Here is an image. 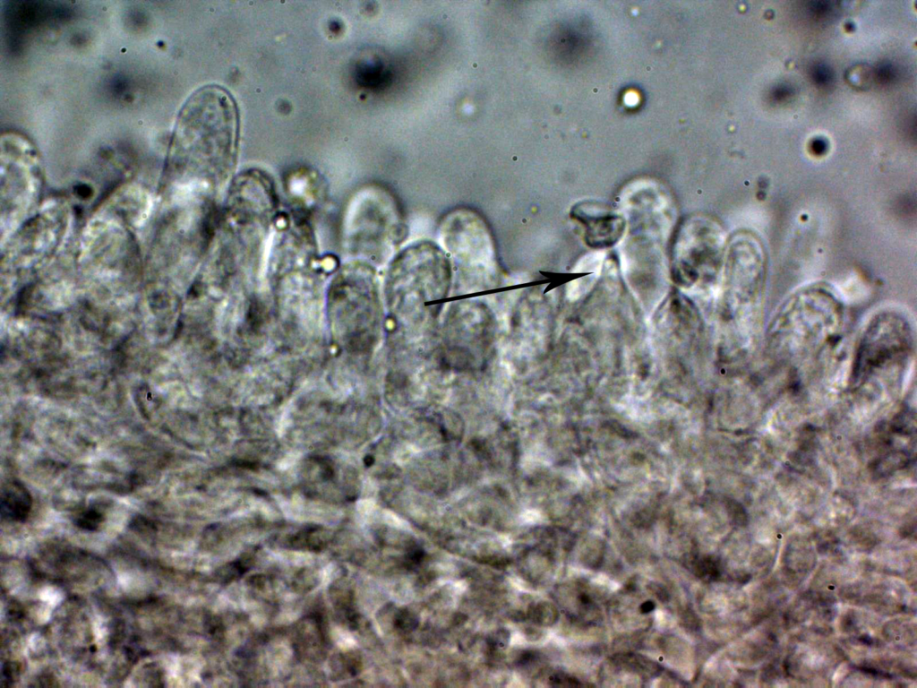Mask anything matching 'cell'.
Segmentation results:
<instances>
[{
  "mask_svg": "<svg viewBox=\"0 0 917 688\" xmlns=\"http://www.w3.org/2000/svg\"><path fill=\"white\" fill-rule=\"evenodd\" d=\"M655 607H656V604L652 600H647V601L643 602L640 605L639 610H640V613H642V614H648L651 611H653L655 609Z\"/></svg>",
  "mask_w": 917,
  "mask_h": 688,
  "instance_id": "9c48e42d",
  "label": "cell"
},
{
  "mask_svg": "<svg viewBox=\"0 0 917 688\" xmlns=\"http://www.w3.org/2000/svg\"><path fill=\"white\" fill-rule=\"evenodd\" d=\"M911 333L906 322L895 314L878 316L867 329L860 344L854 374L857 379L873 370L902 360L911 348Z\"/></svg>",
  "mask_w": 917,
  "mask_h": 688,
  "instance_id": "7a4b0ae2",
  "label": "cell"
},
{
  "mask_svg": "<svg viewBox=\"0 0 917 688\" xmlns=\"http://www.w3.org/2000/svg\"><path fill=\"white\" fill-rule=\"evenodd\" d=\"M551 682L556 686H579V681L565 674H555L551 677Z\"/></svg>",
  "mask_w": 917,
  "mask_h": 688,
  "instance_id": "ba28073f",
  "label": "cell"
},
{
  "mask_svg": "<svg viewBox=\"0 0 917 688\" xmlns=\"http://www.w3.org/2000/svg\"><path fill=\"white\" fill-rule=\"evenodd\" d=\"M238 116L230 95L218 86L194 92L182 108L173 133V165L227 167L236 150Z\"/></svg>",
  "mask_w": 917,
  "mask_h": 688,
  "instance_id": "6da1fadb",
  "label": "cell"
},
{
  "mask_svg": "<svg viewBox=\"0 0 917 688\" xmlns=\"http://www.w3.org/2000/svg\"><path fill=\"white\" fill-rule=\"evenodd\" d=\"M445 245L458 265L467 272H485L484 269L496 271L494 251L488 228L482 219L472 211L458 210L446 219ZM457 265V266H458Z\"/></svg>",
  "mask_w": 917,
  "mask_h": 688,
  "instance_id": "3957f363",
  "label": "cell"
},
{
  "mask_svg": "<svg viewBox=\"0 0 917 688\" xmlns=\"http://www.w3.org/2000/svg\"><path fill=\"white\" fill-rule=\"evenodd\" d=\"M103 520V515L96 509H87L81 512L75 519V525L88 531H93L99 528Z\"/></svg>",
  "mask_w": 917,
  "mask_h": 688,
  "instance_id": "8992f818",
  "label": "cell"
},
{
  "mask_svg": "<svg viewBox=\"0 0 917 688\" xmlns=\"http://www.w3.org/2000/svg\"><path fill=\"white\" fill-rule=\"evenodd\" d=\"M577 219L586 227L587 243L597 247L613 245L624 228L622 219L612 213L587 215L578 212Z\"/></svg>",
  "mask_w": 917,
  "mask_h": 688,
  "instance_id": "277c9868",
  "label": "cell"
},
{
  "mask_svg": "<svg viewBox=\"0 0 917 688\" xmlns=\"http://www.w3.org/2000/svg\"><path fill=\"white\" fill-rule=\"evenodd\" d=\"M694 567L696 568V572L700 577L713 578L717 572L715 563L708 558H702L697 561L694 563Z\"/></svg>",
  "mask_w": 917,
  "mask_h": 688,
  "instance_id": "52a82bcc",
  "label": "cell"
},
{
  "mask_svg": "<svg viewBox=\"0 0 917 688\" xmlns=\"http://www.w3.org/2000/svg\"><path fill=\"white\" fill-rule=\"evenodd\" d=\"M32 506L29 490L19 481H8L2 487L1 515L9 521H23Z\"/></svg>",
  "mask_w": 917,
  "mask_h": 688,
  "instance_id": "5b68a950",
  "label": "cell"
}]
</instances>
